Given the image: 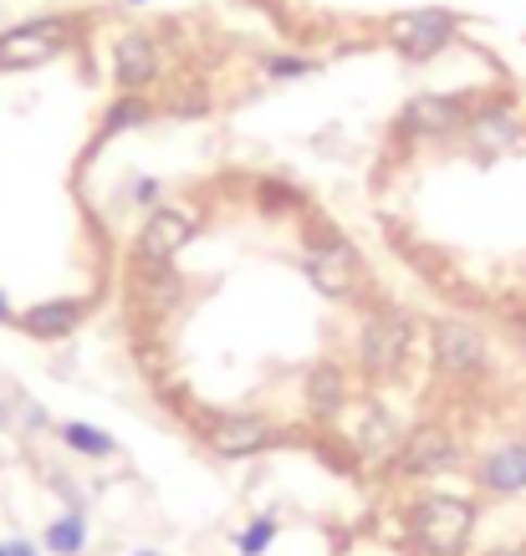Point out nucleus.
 <instances>
[{"label": "nucleus", "mask_w": 526, "mask_h": 556, "mask_svg": "<svg viewBox=\"0 0 526 556\" xmlns=\"http://www.w3.org/2000/svg\"><path fill=\"white\" fill-rule=\"evenodd\" d=\"M195 230H200L195 210H185V204H153L143 215V225H138V245H134L138 266H170L174 255L195 240Z\"/></svg>", "instance_id": "1a4fd4ad"}, {"label": "nucleus", "mask_w": 526, "mask_h": 556, "mask_svg": "<svg viewBox=\"0 0 526 556\" xmlns=\"http://www.w3.org/2000/svg\"><path fill=\"white\" fill-rule=\"evenodd\" d=\"M77 41V21L72 16H32L0 31V72H32L47 67L57 56H67Z\"/></svg>", "instance_id": "7ed1b4c3"}, {"label": "nucleus", "mask_w": 526, "mask_h": 556, "mask_svg": "<svg viewBox=\"0 0 526 556\" xmlns=\"http://www.w3.org/2000/svg\"><path fill=\"white\" fill-rule=\"evenodd\" d=\"M11 556H36L32 541H11Z\"/></svg>", "instance_id": "b1692460"}, {"label": "nucleus", "mask_w": 526, "mask_h": 556, "mask_svg": "<svg viewBox=\"0 0 526 556\" xmlns=\"http://www.w3.org/2000/svg\"><path fill=\"white\" fill-rule=\"evenodd\" d=\"M255 204H261L266 215H291V210H302L306 200L291 179H261V185H255Z\"/></svg>", "instance_id": "6ab92c4d"}, {"label": "nucleus", "mask_w": 526, "mask_h": 556, "mask_svg": "<svg viewBox=\"0 0 526 556\" xmlns=\"http://www.w3.org/2000/svg\"><path fill=\"white\" fill-rule=\"evenodd\" d=\"M128 5H153V0H128Z\"/></svg>", "instance_id": "bb28decb"}, {"label": "nucleus", "mask_w": 526, "mask_h": 556, "mask_svg": "<svg viewBox=\"0 0 526 556\" xmlns=\"http://www.w3.org/2000/svg\"><path fill=\"white\" fill-rule=\"evenodd\" d=\"M476 98L471 92H419L399 108L393 118V134L399 138H419V143H444V138L465 134V118H471Z\"/></svg>", "instance_id": "39448f33"}, {"label": "nucleus", "mask_w": 526, "mask_h": 556, "mask_svg": "<svg viewBox=\"0 0 526 556\" xmlns=\"http://www.w3.org/2000/svg\"><path fill=\"white\" fill-rule=\"evenodd\" d=\"M251 5H276V0H251Z\"/></svg>", "instance_id": "cd10ccee"}, {"label": "nucleus", "mask_w": 526, "mask_h": 556, "mask_svg": "<svg viewBox=\"0 0 526 556\" xmlns=\"http://www.w3.org/2000/svg\"><path fill=\"white\" fill-rule=\"evenodd\" d=\"M272 439H276V429L261 414H215V419L204 424V444H210V455H221V459H251Z\"/></svg>", "instance_id": "9b49d317"}, {"label": "nucleus", "mask_w": 526, "mask_h": 556, "mask_svg": "<svg viewBox=\"0 0 526 556\" xmlns=\"http://www.w3.org/2000/svg\"><path fill=\"white\" fill-rule=\"evenodd\" d=\"M302 270L327 302H348V296H358V287H363V261H358L353 240L338 236L327 219H317V225L306 230Z\"/></svg>", "instance_id": "f03ea898"}, {"label": "nucleus", "mask_w": 526, "mask_h": 556, "mask_svg": "<svg viewBox=\"0 0 526 556\" xmlns=\"http://www.w3.org/2000/svg\"><path fill=\"white\" fill-rule=\"evenodd\" d=\"M471 526H476V506H471L465 495H425V501L414 506V536H419V546L435 556L465 552Z\"/></svg>", "instance_id": "0eeeda50"}, {"label": "nucleus", "mask_w": 526, "mask_h": 556, "mask_svg": "<svg viewBox=\"0 0 526 556\" xmlns=\"http://www.w3.org/2000/svg\"><path fill=\"white\" fill-rule=\"evenodd\" d=\"M62 439H67L72 450H83V455H92V459L113 455V439L102 434V429H92V424H67V429H62Z\"/></svg>", "instance_id": "412c9836"}, {"label": "nucleus", "mask_w": 526, "mask_h": 556, "mask_svg": "<svg viewBox=\"0 0 526 556\" xmlns=\"http://www.w3.org/2000/svg\"><path fill=\"white\" fill-rule=\"evenodd\" d=\"M414 332H419V321L409 317L404 306H393V302L374 306L363 317V327H358V363H363V372L378 378V383L399 378L409 353H414Z\"/></svg>", "instance_id": "f257e3e1"}, {"label": "nucleus", "mask_w": 526, "mask_h": 556, "mask_svg": "<svg viewBox=\"0 0 526 556\" xmlns=\"http://www.w3.org/2000/svg\"><path fill=\"white\" fill-rule=\"evenodd\" d=\"M460 138L471 143V153H476V159H501V153L522 149L526 128H522V118H516V108H511V102H476Z\"/></svg>", "instance_id": "9d476101"}, {"label": "nucleus", "mask_w": 526, "mask_h": 556, "mask_svg": "<svg viewBox=\"0 0 526 556\" xmlns=\"http://www.w3.org/2000/svg\"><path fill=\"white\" fill-rule=\"evenodd\" d=\"M0 556H11V541H0Z\"/></svg>", "instance_id": "a878e982"}, {"label": "nucleus", "mask_w": 526, "mask_h": 556, "mask_svg": "<svg viewBox=\"0 0 526 556\" xmlns=\"http://www.w3.org/2000/svg\"><path fill=\"white\" fill-rule=\"evenodd\" d=\"M108 77L118 92H149L159 77H164V41L143 26L113 36V51H108Z\"/></svg>", "instance_id": "6e6552de"}, {"label": "nucleus", "mask_w": 526, "mask_h": 556, "mask_svg": "<svg viewBox=\"0 0 526 556\" xmlns=\"http://www.w3.org/2000/svg\"><path fill=\"white\" fill-rule=\"evenodd\" d=\"M153 118V102L149 92H118V98L108 102V113H102V138H113V134H128V128H143V123Z\"/></svg>", "instance_id": "f3484780"}, {"label": "nucleus", "mask_w": 526, "mask_h": 556, "mask_svg": "<svg viewBox=\"0 0 526 556\" xmlns=\"http://www.w3.org/2000/svg\"><path fill=\"white\" fill-rule=\"evenodd\" d=\"M455 36L460 16L450 5H414V11H399L384 21V41L404 62H435L444 47H455Z\"/></svg>", "instance_id": "20e7f679"}, {"label": "nucleus", "mask_w": 526, "mask_h": 556, "mask_svg": "<svg viewBox=\"0 0 526 556\" xmlns=\"http://www.w3.org/2000/svg\"><path fill=\"white\" fill-rule=\"evenodd\" d=\"M480 485L496 495H516L526 490V444H501L496 455H486L480 465Z\"/></svg>", "instance_id": "dca6fc26"}, {"label": "nucleus", "mask_w": 526, "mask_h": 556, "mask_svg": "<svg viewBox=\"0 0 526 556\" xmlns=\"http://www.w3.org/2000/svg\"><path fill=\"white\" fill-rule=\"evenodd\" d=\"M143 556H153V552H143Z\"/></svg>", "instance_id": "c756f323"}, {"label": "nucleus", "mask_w": 526, "mask_h": 556, "mask_svg": "<svg viewBox=\"0 0 526 556\" xmlns=\"http://www.w3.org/2000/svg\"><path fill=\"white\" fill-rule=\"evenodd\" d=\"M348 408V378H342L338 363H317L306 372V414L312 419H338Z\"/></svg>", "instance_id": "4468645a"}, {"label": "nucleus", "mask_w": 526, "mask_h": 556, "mask_svg": "<svg viewBox=\"0 0 526 556\" xmlns=\"http://www.w3.org/2000/svg\"><path fill=\"white\" fill-rule=\"evenodd\" d=\"M399 429H393V414L384 404H363L353 414V450L358 455H389Z\"/></svg>", "instance_id": "2eb2a0df"}, {"label": "nucleus", "mask_w": 526, "mask_h": 556, "mask_svg": "<svg viewBox=\"0 0 526 556\" xmlns=\"http://www.w3.org/2000/svg\"><path fill=\"white\" fill-rule=\"evenodd\" d=\"M455 459H460V439L450 434L444 424H419V429L404 439L399 465H404L409 475H440V470H450Z\"/></svg>", "instance_id": "f8f14e48"}, {"label": "nucleus", "mask_w": 526, "mask_h": 556, "mask_svg": "<svg viewBox=\"0 0 526 556\" xmlns=\"http://www.w3.org/2000/svg\"><path fill=\"white\" fill-rule=\"evenodd\" d=\"M429 348H435V368L450 378V383H476L491 368V342L480 327L460 317H440L429 327Z\"/></svg>", "instance_id": "423d86ee"}, {"label": "nucleus", "mask_w": 526, "mask_h": 556, "mask_svg": "<svg viewBox=\"0 0 526 556\" xmlns=\"http://www.w3.org/2000/svg\"><path fill=\"white\" fill-rule=\"evenodd\" d=\"M16 312H11V302H5V291H0V321H11Z\"/></svg>", "instance_id": "393cba45"}, {"label": "nucleus", "mask_w": 526, "mask_h": 556, "mask_svg": "<svg viewBox=\"0 0 526 556\" xmlns=\"http://www.w3.org/2000/svg\"><path fill=\"white\" fill-rule=\"evenodd\" d=\"M511 556H526V552H511Z\"/></svg>", "instance_id": "c85d7f7f"}, {"label": "nucleus", "mask_w": 526, "mask_h": 556, "mask_svg": "<svg viewBox=\"0 0 526 556\" xmlns=\"http://www.w3.org/2000/svg\"><path fill=\"white\" fill-rule=\"evenodd\" d=\"M83 321H87L83 296H51V302H36L21 312V332L36 342H62V338H72Z\"/></svg>", "instance_id": "ddd939ff"}, {"label": "nucleus", "mask_w": 526, "mask_h": 556, "mask_svg": "<svg viewBox=\"0 0 526 556\" xmlns=\"http://www.w3.org/2000/svg\"><path fill=\"white\" fill-rule=\"evenodd\" d=\"M87 546V526L83 516H62V521H51L47 526V552L57 556H77Z\"/></svg>", "instance_id": "aec40b11"}, {"label": "nucleus", "mask_w": 526, "mask_h": 556, "mask_svg": "<svg viewBox=\"0 0 526 556\" xmlns=\"http://www.w3.org/2000/svg\"><path fill=\"white\" fill-rule=\"evenodd\" d=\"M272 536H276V516H255V521L236 536V552L240 556H261L266 546H272Z\"/></svg>", "instance_id": "4be33fe9"}, {"label": "nucleus", "mask_w": 526, "mask_h": 556, "mask_svg": "<svg viewBox=\"0 0 526 556\" xmlns=\"http://www.w3.org/2000/svg\"><path fill=\"white\" fill-rule=\"evenodd\" d=\"M317 67L323 62L306 56V51H272V56H261V77L266 83H297V77H312Z\"/></svg>", "instance_id": "a211bd4d"}, {"label": "nucleus", "mask_w": 526, "mask_h": 556, "mask_svg": "<svg viewBox=\"0 0 526 556\" xmlns=\"http://www.w3.org/2000/svg\"><path fill=\"white\" fill-rule=\"evenodd\" d=\"M134 200L153 210V204H159V179H138V185H134Z\"/></svg>", "instance_id": "5701e85b"}]
</instances>
